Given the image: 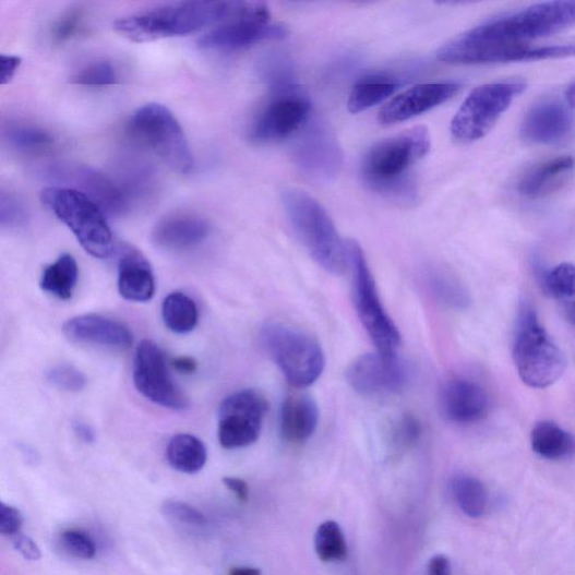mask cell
Listing matches in <instances>:
<instances>
[{
  "mask_svg": "<svg viewBox=\"0 0 575 575\" xmlns=\"http://www.w3.org/2000/svg\"><path fill=\"white\" fill-rule=\"evenodd\" d=\"M430 148L431 136L424 127L382 140L367 151L361 163L362 178L379 195L410 204L417 199V187L408 172Z\"/></svg>",
  "mask_w": 575,
  "mask_h": 575,
  "instance_id": "6da1fadb",
  "label": "cell"
},
{
  "mask_svg": "<svg viewBox=\"0 0 575 575\" xmlns=\"http://www.w3.org/2000/svg\"><path fill=\"white\" fill-rule=\"evenodd\" d=\"M245 2H185L136 13L115 22V29L136 44L193 34L236 17Z\"/></svg>",
  "mask_w": 575,
  "mask_h": 575,
  "instance_id": "7a4b0ae2",
  "label": "cell"
},
{
  "mask_svg": "<svg viewBox=\"0 0 575 575\" xmlns=\"http://www.w3.org/2000/svg\"><path fill=\"white\" fill-rule=\"evenodd\" d=\"M283 205L296 237L324 271L343 275L349 269L347 241H343L326 209L304 191L284 190Z\"/></svg>",
  "mask_w": 575,
  "mask_h": 575,
  "instance_id": "3957f363",
  "label": "cell"
},
{
  "mask_svg": "<svg viewBox=\"0 0 575 575\" xmlns=\"http://www.w3.org/2000/svg\"><path fill=\"white\" fill-rule=\"evenodd\" d=\"M513 358L526 386L546 390L566 370V359L529 303L520 307L514 338Z\"/></svg>",
  "mask_w": 575,
  "mask_h": 575,
  "instance_id": "277c9868",
  "label": "cell"
},
{
  "mask_svg": "<svg viewBox=\"0 0 575 575\" xmlns=\"http://www.w3.org/2000/svg\"><path fill=\"white\" fill-rule=\"evenodd\" d=\"M575 25V0L548 2L483 23L465 33L475 41L526 44L558 34Z\"/></svg>",
  "mask_w": 575,
  "mask_h": 575,
  "instance_id": "5b68a950",
  "label": "cell"
},
{
  "mask_svg": "<svg viewBox=\"0 0 575 575\" xmlns=\"http://www.w3.org/2000/svg\"><path fill=\"white\" fill-rule=\"evenodd\" d=\"M41 201L65 226L87 253L108 259L115 242L103 209L82 191L69 187H50Z\"/></svg>",
  "mask_w": 575,
  "mask_h": 575,
  "instance_id": "8992f818",
  "label": "cell"
},
{
  "mask_svg": "<svg viewBox=\"0 0 575 575\" xmlns=\"http://www.w3.org/2000/svg\"><path fill=\"white\" fill-rule=\"evenodd\" d=\"M262 347L290 385L303 390L314 385L325 369V355L316 339L294 327L266 324L261 332Z\"/></svg>",
  "mask_w": 575,
  "mask_h": 575,
  "instance_id": "52a82bcc",
  "label": "cell"
},
{
  "mask_svg": "<svg viewBox=\"0 0 575 575\" xmlns=\"http://www.w3.org/2000/svg\"><path fill=\"white\" fill-rule=\"evenodd\" d=\"M129 131L172 170L182 175L193 171V152L181 125L166 106L147 104L137 109L129 122Z\"/></svg>",
  "mask_w": 575,
  "mask_h": 575,
  "instance_id": "ba28073f",
  "label": "cell"
},
{
  "mask_svg": "<svg viewBox=\"0 0 575 575\" xmlns=\"http://www.w3.org/2000/svg\"><path fill=\"white\" fill-rule=\"evenodd\" d=\"M347 244L354 272V299L358 316L378 352L383 356H396L402 344V334L382 304L362 248L354 240L347 241Z\"/></svg>",
  "mask_w": 575,
  "mask_h": 575,
  "instance_id": "9c48e42d",
  "label": "cell"
},
{
  "mask_svg": "<svg viewBox=\"0 0 575 575\" xmlns=\"http://www.w3.org/2000/svg\"><path fill=\"white\" fill-rule=\"evenodd\" d=\"M526 87L523 81H510L476 88L452 120L453 140L470 144L484 137Z\"/></svg>",
  "mask_w": 575,
  "mask_h": 575,
  "instance_id": "30bf717a",
  "label": "cell"
},
{
  "mask_svg": "<svg viewBox=\"0 0 575 575\" xmlns=\"http://www.w3.org/2000/svg\"><path fill=\"white\" fill-rule=\"evenodd\" d=\"M575 57V41L549 46L492 44L471 40L465 34L444 45L436 53L448 64L531 62Z\"/></svg>",
  "mask_w": 575,
  "mask_h": 575,
  "instance_id": "8fae6325",
  "label": "cell"
},
{
  "mask_svg": "<svg viewBox=\"0 0 575 575\" xmlns=\"http://www.w3.org/2000/svg\"><path fill=\"white\" fill-rule=\"evenodd\" d=\"M288 34L286 25L273 23L265 4L245 2L239 15L203 35L199 47L211 51L232 52L264 41H281Z\"/></svg>",
  "mask_w": 575,
  "mask_h": 575,
  "instance_id": "7c38bea8",
  "label": "cell"
},
{
  "mask_svg": "<svg viewBox=\"0 0 575 575\" xmlns=\"http://www.w3.org/2000/svg\"><path fill=\"white\" fill-rule=\"evenodd\" d=\"M311 111V101L296 86L274 92L256 115L250 137L259 144L284 141L310 123Z\"/></svg>",
  "mask_w": 575,
  "mask_h": 575,
  "instance_id": "4fadbf2b",
  "label": "cell"
},
{
  "mask_svg": "<svg viewBox=\"0 0 575 575\" xmlns=\"http://www.w3.org/2000/svg\"><path fill=\"white\" fill-rule=\"evenodd\" d=\"M269 408L256 391L245 390L228 396L218 411V440L226 450H238L254 444L262 431L263 419Z\"/></svg>",
  "mask_w": 575,
  "mask_h": 575,
  "instance_id": "5bb4252c",
  "label": "cell"
},
{
  "mask_svg": "<svg viewBox=\"0 0 575 575\" xmlns=\"http://www.w3.org/2000/svg\"><path fill=\"white\" fill-rule=\"evenodd\" d=\"M134 385L139 393L161 407L184 410L188 399L173 381L166 355L155 342L139 344L134 358Z\"/></svg>",
  "mask_w": 575,
  "mask_h": 575,
  "instance_id": "9a60e30c",
  "label": "cell"
},
{
  "mask_svg": "<svg viewBox=\"0 0 575 575\" xmlns=\"http://www.w3.org/2000/svg\"><path fill=\"white\" fill-rule=\"evenodd\" d=\"M292 159L298 168L318 181L334 180L342 167L339 145L323 124H307L292 148Z\"/></svg>",
  "mask_w": 575,
  "mask_h": 575,
  "instance_id": "2e32d148",
  "label": "cell"
},
{
  "mask_svg": "<svg viewBox=\"0 0 575 575\" xmlns=\"http://www.w3.org/2000/svg\"><path fill=\"white\" fill-rule=\"evenodd\" d=\"M347 381L361 395L374 396L402 392L409 381V370L396 356L366 355L348 368Z\"/></svg>",
  "mask_w": 575,
  "mask_h": 575,
  "instance_id": "e0dca14e",
  "label": "cell"
},
{
  "mask_svg": "<svg viewBox=\"0 0 575 575\" xmlns=\"http://www.w3.org/2000/svg\"><path fill=\"white\" fill-rule=\"evenodd\" d=\"M462 85L457 83H435L417 85L402 93L378 113L381 125H395L430 111L455 97Z\"/></svg>",
  "mask_w": 575,
  "mask_h": 575,
  "instance_id": "ac0fdd59",
  "label": "cell"
},
{
  "mask_svg": "<svg viewBox=\"0 0 575 575\" xmlns=\"http://www.w3.org/2000/svg\"><path fill=\"white\" fill-rule=\"evenodd\" d=\"M56 180L72 183L91 197L105 214L122 215L129 207L123 191L98 171L84 166L60 165L47 170Z\"/></svg>",
  "mask_w": 575,
  "mask_h": 575,
  "instance_id": "d6986e66",
  "label": "cell"
},
{
  "mask_svg": "<svg viewBox=\"0 0 575 575\" xmlns=\"http://www.w3.org/2000/svg\"><path fill=\"white\" fill-rule=\"evenodd\" d=\"M572 129L570 110L558 100L546 99L528 109L520 124V136L530 144L550 145L564 140Z\"/></svg>",
  "mask_w": 575,
  "mask_h": 575,
  "instance_id": "ffe728a7",
  "label": "cell"
},
{
  "mask_svg": "<svg viewBox=\"0 0 575 575\" xmlns=\"http://www.w3.org/2000/svg\"><path fill=\"white\" fill-rule=\"evenodd\" d=\"M440 406L443 415L453 423L469 426L487 416L490 400L479 383L456 378L445 383L440 395Z\"/></svg>",
  "mask_w": 575,
  "mask_h": 575,
  "instance_id": "44dd1931",
  "label": "cell"
},
{
  "mask_svg": "<svg viewBox=\"0 0 575 575\" xmlns=\"http://www.w3.org/2000/svg\"><path fill=\"white\" fill-rule=\"evenodd\" d=\"M62 328L64 336L73 343L111 349H127L133 343V335L124 324L100 315L73 318Z\"/></svg>",
  "mask_w": 575,
  "mask_h": 575,
  "instance_id": "7402d4cb",
  "label": "cell"
},
{
  "mask_svg": "<svg viewBox=\"0 0 575 575\" xmlns=\"http://www.w3.org/2000/svg\"><path fill=\"white\" fill-rule=\"evenodd\" d=\"M209 224L194 214H173L163 218L153 228V244L165 251H184L195 248L209 236Z\"/></svg>",
  "mask_w": 575,
  "mask_h": 575,
  "instance_id": "603a6c76",
  "label": "cell"
},
{
  "mask_svg": "<svg viewBox=\"0 0 575 575\" xmlns=\"http://www.w3.org/2000/svg\"><path fill=\"white\" fill-rule=\"evenodd\" d=\"M280 433L291 444L309 441L318 430L320 409L309 395H291L280 410Z\"/></svg>",
  "mask_w": 575,
  "mask_h": 575,
  "instance_id": "cb8c5ba5",
  "label": "cell"
},
{
  "mask_svg": "<svg viewBox=\"0 0 575 575\" xmlns=\"http://www.w3.org/2000/svg\"><path fill=\"white\" fill-rule=\"evenodd\" d=\"M119 291L130 301L144 302L156 292V279L152 267L142 253L124 248L119 264Z\"/></svg>",
  "mask_w": 575,
  "mask_h": 575,
  "instance_id": "d4e9b609",
  "label": "cell"
},
{
  "mask_svg": "<svg viewBox=\"0 0 575 575\" xmlns=\"http://www.w3.org/2000/svg\"><path fill=\"white\" fill-rule=\"evenodd\" d=\"M575 168V159L562 156L529 169L519 180L518 191L528 199L551 195L570 178Z\"/></svg>",
  "mask_w": 575,
  "mask_h": 575,
  "instance_id": "484cf974",
  "label": "cell"
},
{
  "mask_svg": "<svg viewBox=\"0 0 575 575\" xmlns=\"http://www.w3.org/2000/svg\"><path fill=\"white\" fill-rule=\"evenodd\" d=\"M542 289L559 304L564 319L575 326V265L561 263L550 272H541Z\"/></svg>",
  "mask_w": 575,
  "mask_h": 575,
  "instance_id": "4316f807",
  "label": "cell"
},
{
  "mask_svg": "<svg viewBox=\"0 0 575 575\" xmlns=\"http://www.w3.org/2000/svg\"><path fill=\"white\" fill-rule=\"evenodd\" d=\"M532 451L539 456L558 462L575 453V438L551 420H542L531 432Z\"/></svg>",
  "mask_w": 575,
  "mask_h": 575,
  "instance_id": "83f0119b",
  "label": "cell"
},
{
  "mask_svg": "<svg viewBox=\"0 0 575 575\" xmlns=\"http://www.w3.org/2000/svg\"><path fill=\"white\" fill-rule=\"evenodd\" d=\"M166 456L171 468L185 475L200 472L207 463L205 444L190 434L173 436L167 445Z\"/></svg>",
  "mask_w": 575,
  "mask_h": 575,
  "instance_id": "f1b7e54d",
  "label": "cell"
},
{
  "mask_svg": "<svg viewBox=\"0 0 575 575\" xmlns=\"http://www.w3.org/2000/svg\"><path fill=\"white\" fill-rule=\"evenodd\" d=\"M423 277L428 291L439 303L456 311L468 309L471 302L470 294L456 277L439 267H430Z\"/></svg>",
  "mask_w": 575,
  "mask_h": 575,
  "instance_id": "f546056e",
  "label": "cell"
},
{
  "mask_svg": "<svg viewBox=\"0 0 575 575\" xmlns=\"http://www.w3.org/2000/svg\"><path fill=\"white\" fill-rule=\"evenodd\" d=\"M80 269L71 254H62L55 263L46 267L41 278V288L61 299H71L79 283Z\"/></svg>",
  "mask_w": 575,
  "mask_h": 575,
  "instance_id": "4dcf8cb0",
  "label": "cell"
},
{
  "mask_svg": "<svg viewBox=\"0 0 575 575\" xmlns=\"http://www.w3.org/2000/svg\"><path fill=\"white\" fill-rule=\"evenodd\" d=\"M163 318L170 331L187 334L195 330L200 315L193 299L182 292H173L164 301Z\"/></svg>",
  "mask_w": 575,
  "mask_h": 575,
  "instance_id": "1f68e13d",
  "label": "cell"
},
{
  "mask_svg": "<svg viewBox=\"0 0 575 575\" xmlns=\"http://www.w3.org/2000/svg\"><path fill=\"white\" fill-rule=\"evenodd\" d=\"M452 491L459 510L471 518L484 515L488 494L483 483L471 476L459 475L452 481Z\"/></svg>",
  "mask_w": 575,
  "mask_h": 575,
  "instance_id": "d6a6232c",
  "label": "cell"
},
{
  "mask_svg": "<svg viewBox=\"0 0 575 575\" xmlns=\"http://www.w3.org/2000/svg\"><path fill=\"white\" fill-rule=\"evenodd\" d=\"M399 85L387 79L366 80L356 84L349 96L348 108L352 113H359L382 101H385L398 89Z\"/></svg>",
  "mask_w": 575,
  "mask_h": 575,
  "instance_id": "836d02e7",
  "label": "cell"
},
{
  "mask_svg": "<svg viewBox=\"0 0 575 575\" xmlns=\"http://www.w3.org/2000/svg\"><path fill=\"white\" fill-rule=\"evenodd\" d=\"M315 550L324 562H339L348 556V544L340 526L334 520L323 523L315 534Z\"/></svg>",
  "mask_w": 575,
  "mask_h": 575,
  "instance_id": "e575fe53",
  "label": "cell"
},
{
  "mask_svg": "<svg viewBox=\"0 0 575 575\" xmlns=\"http://www.w3.org/2000/svg\"><path fill=\"white\" fill-rule=\"evenodd\" d=\"M10 144L22 152H37L49 147L53 137L41 128L31 125H12L7 131Z\"/></svg>",
  "mask_w": 575,
  "mask_h": 575,
  "instance_id": "d590c367",
  "label": "cell"
},
{
  "mask_svg": "<svg viewBox=\"0 0 575 575\" xmlns=\"http://www.w3.org/2000/svg\"><path fill=\"white\" fill-rule=\"evenodd\" d=\"M262 75L274 92L295 87L294 70L291 62L281 55L267 58L262 64Z\"/></svg>",
  "mask_w": 575,
  "mask_h": 575,
  "instance_id": "8d00e7d4",
  "label": "cell"
},
{
  "mask_svg": "<svg viewBox=\"0 0 575 575\" xmlns=\"http://www.w3.org/2000/svg\"><path fill=\"white\" fill-rule=\"evenodd\" d=\"M117 82V70L108 61L89 63L72 76L73 84L85 87H107Z\"/></svg>",
  "mask_w": 575,
  "mask_h": 575,
  "instance_id": "74e56055",
  "label": "cell"
},
{
  "mask_svg": "<svg viewBox=\"0 0 575 575\" xmlns=\"http://www.w3.org/2000/svg\"><path fill=\"white\" fill-rule=\"evenodd\" d=\"M61 549L72 558L92 560L96 556L97 548L88 534L80 529H67L59 538Z\"/></svg>",
  "mask_w": 575,
  "mask_h": 575,
  "instance_id": "f35d334b",
  "label": "cell"
},
{
  "mask_svg": "<svg viewBox=\"0 0 575 575\" xmlns=\"http://www.w3.org/2000/svg\"><path fill=\"white\" fill-rule=\"evenodd\" d=\"M47 380L51 385L67 393H81L87 386V376L70 364H60L47 372Z\"/></svg>",
  "mask_w": 575,
  "mask_h": 575,
  "instance_id": "ab89813d",
  "label": "cell"
},
{
  "mask_svg": "<svg viewBox=\"0 0 575 575\" xmlns=\"http://www.w3.org/2000/svg\"><path fill=\"white\" fill-rule=\"evenodd\" d=\"M163 514L170 520L187 526L202 527L207 525V518L202 512L182 502H166L163 505Z\"/></svg>",
  "mask_w": 575,
  "mask_h": 575,
  "instance_id": "60d3db41",
  "label": "cell"
},
{
  "mask_svg": "<svg viewBox=\"0 0 575 575\" xmlns=\"http://www.w3.org/2000/svg\"><path fill=\"white\" fill-rule=\"evenodd\" d=\"M420 434L419 420L411 415H405L395 426L393 436L397 446L408 448L419 441Z\"/></svg>",
  "mask_w": 575,
  "mask_h": 575,
  "instance_id": "b9f144b4",
  "label": "cell"
},
{
  "mask_svg": "<svg viewBox=\"0 0 575 575\" xmlns=\"http://www.w3.org/2000/svg\"><path fill=\"white\" fill-rule=\"evenodd\" d=\"M26 219V214L20 203L10 195L2 194L0 202V221L3 226L17 227Z\"/></svg>",
  "mask_w": 575,
  "mask_h": 575,
  "instance_id": "7bdbcfd3",
  "label": "cell"
},
{
  "mask_svg": "<svg viewBox=\"0 0 575 575\" xmlns=\"http://www.w3.org/2000/svg\"><path fill=\"white\" fill-rule=\"evenodd\" d=\"M23 522L20 511L4 503L0 504V532L14 538V536L20 534Z\"/></svg>",
  "mask_w": 575,
  "mask_h": 575,
  "instance_id": "ee69618b",
  "label": "cell"
},
{
  "mask_svg": "<svg viewBox=\"0 0 575 575\" xmlns=\"http://www.w3.org/2000/svg\"><path fill=\"white\" fill-rule=\"evenodd\" d=\"M81 23L79 12H70L60 19L53 27V38L57 44H63L74 35Z\"/></svg>",
  "mask_w": 575,
  "mask_h": 575,
  "instance_id": "f6af8a7d",
  "label": "cell"
},
{
  "mask_svg": "<svg viewBox=\"0 0 575 575\" xmlns=\"http://www.w3.org/2000/svg\"><path fill=\"white\" fill-rule=\"evenodd\" d=\"M13 546L28 561H38L43 556L40 548L28 536L22 534L14 536Z\"/></svg>",
  "mask_w": 575,
  "mask_h": 575,
  "instance_id": "bcb514c9",
  "label": "cell"
},
{
  "mask_svg": "<svg viewBox=\"0 0 575 575\" xmlns=\"http://www.w3.org/2000/svg\"><path fill=\"white\" fill-rule=\"evenodd\" d=\"M21 65V58L16 56H7L2 55L0 57V81H2V85L9 84L13 79L17 71V69Z\"/></svg>",
  "mask_w": 575,
  "mask_h": 575,
  "instance_id": "7dc6e473",
  "label": "cell"
},
{
  "mask_svg": "<svg viewBox=\"0 0 575 575\" xmlns=\"http://www.w3.org/2000/svg\"><path fill=\"white\" fill-rule=\"evenodd\" d=\"M225 487L232 491L241 503H248L249 501V486L248 483L235 477H226L223 479Z\"/></svg>",
  "mask_w": 575,
  "mask_h": 575,
  "instance_id": "c3c4849f",
  "label": "cell"
},
{
  "mask_svg": "<svg viewBox=\"0 0 575 575\" xmlns=\"http://www.w3.org/2000/svg\"><path fill=\"white\" fill-rule=\"evenodd\" d=\"M429 575H452L450 559L443 554L433 556L429 563Z\"/></svg>",
  "mask_w": 575,
  "mask_h": 575,
  "instance_id": "681fc988",
  "label": "cell"
},
{
  "mask_svg": "<svg viewBox=\"0 0 575 575\" xmlns=\"http://www.w3.org/2000/svg\"><path fill=\"white\" fill-rule=\"evenodd\" d=\"M73 431L76 438L87 444H92L96 440L95 431L85 421L76 420L73 423Z\"/></svg>",
  "mask_w": 575,
  "mask_h": 575,
  "instance_id": "f907efd6",
  "label": "cell"
},
{
  "mask_svg": "<svg viewBox=\"0 0 575 575\" xmlns=\"http://www.w3.org/2000/svg\"><path fill=\"white\" fill-rule=\"evenodd\" d=\"M172 366L176 370L185 374L194 373L197 370L196 361L191 358H176L172 360Z\"/></svg>",
  "mask_w": 575,
  "mask_h": 575,
  "instance_id": "816d5d0a",
  "label": "cell"
},
{
  "mask_svg": "<svg viewBox=\"0 0 575 575\" xmlns=\"http://www.w3.org/2000/svg\"><path fill=\"white\" fill-rule=\"evenodd\" d=\"M228 575H262V572L256 567L241 566L233 567L231 571H229Z\"/></svg>",
  "mask_w": 575,
  "mask_h": 575,
  "instance_id": "f5cc1de1",
  "label": "cell"
},
{
  "mask_svg": "<svg viewBox=\"0 0 575 575\" xmlns=\"http://www.w3.org/2000/svg\"><path fill=\"white\" fill-rule=\"evenodd\" d=\"M566 100L571 107L575 108V82L566 91Z\"/></svg>",
  "mask_w": 575,
  "mask_h": 575,
  "instance_id": "db71d44e",
  "label": "cell"
}]
</instances>
